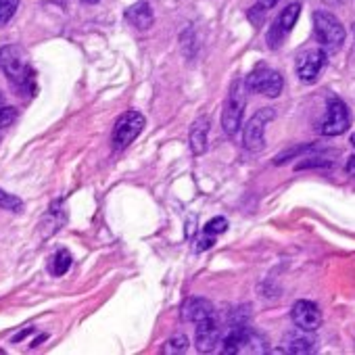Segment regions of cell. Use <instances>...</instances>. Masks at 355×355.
<instances>
[{
  "instance_id": "obj_1",
  "label": "cell",
  "mask_w": 355,
  "mask_h": 355,
  "mask_svg": "<svg viewBox=\"0 0 355 355\" xmlns=\"http://www.w3.org/2000/svg\"><path fill=\"white\" fill-rule=\"evenodd\" d=\"M0 69L9 78L11 86L21 94H34L36 76L30 67V59L26 51L17 44H9L0 51Z\"/></svg>"
},
{
  "instance_id": "obj_2",
  "label": "cell",
  "mask_w": 355,
  "mask_h": 355,
  "mask_svg": "<svg viewBox=\"0 0 355 355\" xmlns=\"http://www.w3.org/2000/svg\"><path fill=\"white\" fill-rule=\"evenodd\" d=\"M313 34L326 53H336L345 44V28L328 11L313 13Z\"/></svg>"
},
{
  "instance_id": "obj_3",
  "label": "cell",
  "mask_w": 355,
  "mask_h": 355,
  "mask_svg": "<svg viewBox=\"0 0 355 355\" xmlns=\"http://www.w3.org/2000/svg\"><path fill=\"white\" fill-rule=\"evenodd\" d=\"M247 107V86L243 80H234L224 105V113H222V128L228 136H234L241 130L243 123V113Z\"/></svg>"
},
{
  "instance_id": "obj_4",
  "label": "cell",
  "mask_w": 355,
  "mask_h": 355,
  "mask_svg": "<svg viewBox=\"0 0 355 355\" xmlns=\"http://www.w3.org/2000/svg\"><path fill=\"white\" fill-rule=\"evenodd\" d=\"M245 86H247V92H257L268 98H276V96H280V92L284 88V78L268 65H257L245 78Z\"/></svg>"
},
{
  "instance_id": "obj_5",
  "label": "cell",
  "mask_w": 355,
  "mask_h": 355,
  "mask_svg": "<svg viewBox=\"0 0 355 355\" xmlns=\"http://www.w3.org/2000/svg\"><path fill=\"white\" fill-rule=\"evenodd\" d=\"M144 115L140 111H125L123 115H119V119L113 125V146L115 150H123L125 146H130L144 130Z\"/></svg>"
},
{
  "instance_id": "obj_6",
  "label": "cell",
  "mask_w": 355,
  "mask_h": 355,
  "mask_svg": "<svg viewBox=\"0 0 355 355\" xmlns=\"http://www.w3.org/2000/svg\"><path fill=\"white\" fill-rule=\"evenodd\" d=\"M276 117L274 109H259L245 125V134H243V144L257 153L266 146V125Z\"/></svg>"
},
{
  "instance_id": "obj_7",
  "label": "cell",
  "mask_w": 355,
  "mask_h": 355,
  "mask_svg": "<svg viewBox=\"0 0 355 355\" xmlns=\"http://www.w3.org/2000/svg\"><path fill=\"white\" fill-rule=\"evenodd\" d=\"M299 13H301V5L299 3H293V5H288L278 17H276V21L272 24V28H270V32H268V46L270 49H280L282 46V42L286 40V36L291 34V30L295 28V24H297V19H299Z\"/></svg>"
},
{
  "instance_id": "obj_8",
  "label": "cell",
  "mask_w": 355,
  "mask_h": 355,
  "mask_svg": "<svg viewBox=\"0 0 355 355\" xmlns=\"http://www.w3.org/2000/svg\"><path fill=\"white\" fill-rule=\"evenodd\" d=\"M349 109L340 98H332L326 111V117L322 121V134L324 136H338L349 128Z\"/></svg>"
},
{
  "instance_id": "obj_9",
  "label": "cell",
  "mask_w": 355,
  "mask_h": 355,
  "mask_svg": "<svg viewBox=\"0 0 355 355\" xmlns=\"http://www.w3.org/2000/svg\"><path fill=\"white\" fill-rule=\"evenodd\" d=\"M291 318H293V324L299 328V330H305V332H315L322 324V311L315 303L311 301H297L291 309Z\"/></svg>"
},
{
  "instance_id": "obj_10",
  "label": "cell",
  "mask_w": 355,
  "mask_h": 355,
  "mask_svg": "<svg viewBox=\"0 0 355 355\" xmlns=\"http://www.w3.org/2000/svg\"><path fill=\"white\" fill-rule=\"evenodd\" d=\"M195 338H197V349L201 353H211L220 345L222 326H220L216 313L209 315V318H205V320H201V322H197V334H195Z\"/></svg>"
},
{
  "instance_id": "obj_11",
  "label": "cell",
  "mask_w": 355,
  "mask_h": 355,
  "mask_svg": "<svg viewBox=\"0 0 355 355\" xmlns=\"http://www.w3.org/2000/svg\"><path fill=\"white\" fill-rule=\"evenodd\" d=\"M324 65H326V51L324 49H320V51H305L297 59V76H299L301 82L309 84V82H313L320 76Z\"/></svg>"
},
{
  "instance_id": "obj_12",
  "label": "cell",
  "mask_w": 355,
  "mask_h": 355,
  "mask_svg": "<svg viewBox=\"0 0 355 355\" xmlns=\"http://www.w3.org/2000/svg\"><path fill=\"white\" fill-rule=\"evenodd\" d=\"M216 309H214V303L209 299H203V297H191L184 305H182V320L187 322H201L209 315H214Z\"/></svg>"
},
{
  "instance_id": "obj_13",
  "label": "cell",
  "mask_w": 355,
  "mask_h": 355,
  "mask_svg": "<svg viewBox=\"0 0 355 355\" xmlns=\"http://www.w3.org/2000/svg\"><path fill=\"white\" fill-rule=\"evenodd\" d=\"M299 330V328H297ZM315 338L311 336V332L299 330V332H291L284 336V347L278 349L280 353H313L315 351Z\"/></svg>"
},
{
  "instance_id": "obj_14",
  "label": "cell",
  "mask_w": 355,
  "mask_h": 355,
  "mask_svg": "<svg viewBox=\"0 0 355 355\" xmlns=\"http://www.w3.org/2000/svg\"><path fill=\"white\" fill-rule=\"evenodd\" d=\"M207 136H209V117H199L193 125H191V150L193 155H203L207 148Z\"/></svg>"
},
{
  "instance_id": "obj_15",
  "label": "cell",
  "mask_w": 355,
  "mask_h": 355,
  "mask_svg": "<svg viewBox=\"0 0 355 355\" xmlns=\"http://www.w3.org/2000/svg\"><path fill=\"white\" fill-rule=\"evenodd\" d=\"M125 19L134 26V28H138V30H148L150 26H153V9H150V5L148 3H144V0H140V3H136V5H132L128 11H125Z\"/></svg>"
},
{
  "instance_id": "obj_16",
  "label": "cell",
  "mask_w": 355,
  "mask_h": 355,
  "mask_svg": "<svg viewBox=\"0 0 355 355\" xmlns=\"http://www.w3.org/2000/svg\"><path fill=\"white\" fill-rule=\"evenodd\" d=\"M241 353H268V343H266V338L259 332L249 328L247 334H245Z\"/></svg>"
},
{
  "instance_id": "obj_17",
  "label": "cell",
  "mask_w": 355,
  "mask_h": 355,
  "mask_svg": "<svg viewBox=\"0 0 355 355\" xmlns=\"http://www.w3.org/2000/svg\"><path fill=\"white\" fill-rule=\"evenodd\" d=\"M71 268V255L67 249H59L53 257V263H51V272L53 276H63L67 270Z\"/></svg>"
},
{
  "instance_id": "obj_18",
  "label": "cell",
  "mask_w": 355,
  "mask_h": 355,
  "mask_svg": "<svg viewBox=\"0 0 355 355\" xmlns=\"http://www.w3.org/2000/svg\"><path fill=\"white\" fill-rule=\"evenodd\" d=\"M189 336L187 334H175L171 336L165 347H163V353H187L189 351Z\"/></svg>"
},
{
  "instance_id": "obj_19",
  "label": "cell",
  "mask_w": 355,
  "mask_h": 355,
  "mask_svg": "<svg viewBox=\"0 0 355 355\" xmlns=\"http://www.w3.org/2000/svg\"><path fill=\"white\" fill-rule=\"evenodd\" d=\"M0 209H5V211H13V214H19L24 209V201L11 193H5V191H0Z\"/></svg>"
},
{
  "instance_id": "obj_20",
  "label": "cell",
  "mask_w": 355,
  "mask_h": 355,
  "mask_svg": "<svg viewBox=\"0 0 355 355\" xmlns=\"http://www.w3.org/2000/svg\"><path fill=\"white\" fill-rule=\"evenodd\" d=\"M19 7V0H0V28L11 21Z\"/></svg>"
},
{
  "instance_id": "obj_21",
  "label": "cell",
  "mask_w": 355,
  "mask_h": 355,
  "mask_svg": "<svg viewBox=\"0 0 355 355\" xmlns=\"http://www.w3.org/2000/svg\"><path fill=\"white\" fill-rule=\"evenodd\" d=\"M228 230V220L226 218H214L203 226V232L209 236H220Z\"/></svg>"
},
{
  "instance_id": "obj_22",
  "label": "cell",
  "mask_w": 355,
  "mask_h": 355,
  "mask_svg": "<svg viewBox=\"0 0 355 355\" xmlns=\"http://www.w3.org/2000/svg\"><path fill=\"white\" fill-rule=\"evenodd\" d=\"M17 119V109L0 103V128H9Z\"/></svg>"
},
{
  "instance_id": "obj_23",
  "label": "cell",
  "mask_w": 355,
  "mask_h": 355,
  "mask_svg": "<svg viewBox=\"0 0 355 355\" xmlns=\"http://www.w3.org/2000/svg\"><path fill=\"white\" fill-rule=\"evenodd\" d=\"M216 245V236H209L205 232H201V236L197 239V251H207Z\"/></svg>"
},
{
  "instance_id": "obj_24",
  "label": "cell",
  "mask_w": 355,
  "mask_h": 355,
  "mask_svg": "<svg viewBox=\"0 0 355 355\" xmlns=\"http://www.w3.org/2000/svg\"><path fill=\"white\" fill-rule=\"evenodd\" d=\"M280 3V0H257V5L261 7V9H272V7H276Z\"/></svg>"
},
{
  "instance_id": "obj_25",
  "label": "cell",
  "mask_w": 355,
  "mask_h": 355,
  "mask_svg": "<svg viewBox=\"0 0 355 355\" xmlns=\"http://www.w3.org/2000/svg\"><path fill=\"white\" fill-rule=\"evenodd\" d=\"M347 173L355 178V155H351L349 161H347Z\"/></svg>"
},
{
  "instance_id": "obj_26",
  "label": "cell",
  "mask_w": 355,
  "mask_h": 355,
  "mask_svg": "<svg viewBox=\"0 0 355 355\" xmlns=\"http://www.w3.org/2000/svg\"><path fill=\"white\" fill-rule=\"evenodd\" d=\"M82 3H86V5H96L98 0H82Z\"/></svg>"
},
{
  "instance_id": "obj_27",
  "label": "cell",
  "mask_w": 355,
  "mask_h": 355,
  "mask_svg": "<svg viewBox=\"0 0 355 355\" xmlns=\"http://www.w3.org/2000/svg\"><path fill=\"white\" fill-rule=\"evenodd\" d=\"M324 3H328V5H336V3H340V0H324Z\"/></svg>"
},
{
  "instance_id": "obj_28",
  "label": "cell",
  "mask_w": 355,
  "mask_h": 355,
  "mask_svg": "<svg viewBox=\"0 0 355 355\" xmlns=\"http://www.w3.org/2000/svg\"><path fill=\"white\" fill-rule=\"evenodd\" d=\"M351 144H353V146H355V134H353V136H351Z\"/></svg>"
},
{
  "instance_id": "obj_29",
  "label": "cell",
  "mask_w": 355,
  "mask_h": 355,
  "mask_svg": "<svg viewBox=\"0 0 355 355\" xmlns=\"http://www.w3.org/2000/svg\"><path fill=\"white\" fill-rule=\"evenodd\" d=\"M353 34H355V24H353Z\"/></svg>"
}]
</instances>
